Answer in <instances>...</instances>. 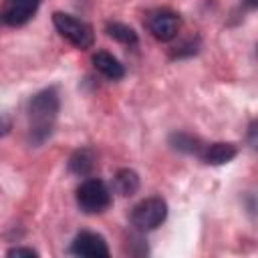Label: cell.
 <instances>
[{
    "label": "cell",
    "mask_w": 258,
    "mask_h": 258,
    "mask_svg": "<svg viewBox=\"0 0 258 258\" xmlns=\"http://www.w3.org/2000/svg\"><path fill=\"white\" fill-rule=\"evenodd\" d=\"M93 67H95L101 75H105L107 79H111V81H119V79H123V75H125L123 64H121L113 54H109V52H105V50H99V52L93 54Z\"/></svg>",
    "instance_id": "obj_9"
},
{
    "label": "cell",
    "mask_w": 258,
    "mask_h": 258,
    "mask_svg": "<svg viewBox=\"0 0 258 258\" xmlns=\"http://www.w3.org/2000/svg\"><path fill=\"white\" fill-rule=\"evenodd\" d=\"M52 24H54V28L58 30V34H60L62 38H67V40H69L73 46H77V48H83V50H85V48H91L93 42H95L93 28H91L87 22H83V20L71 16V14L54 12V14H52Z\"/></svg>",
    "instance_id": "obj_3"
},
{
    "label": "cell",
    "mask_w": 258,
    "mask_h": 258,
    "mask_svg": "<svg viewBox=\"0 0 258 258\" xmlns=\"http://www.w3.org/2000/svg\"><path fill=\"white\" fill-rule=\"evenodd\" d=\"M8 129H10V121H8V117L0 115V135H6Z\"/></svg>",
    "instance_id": "obj_15"
},
{
    "label": "cell",
    "mask_w": 258,
    "mask_h": 258,
    "mask_svg": "<svg viewBox=\"0 0 258 258\" xmlns=\"http://www.w3.org/2000/svg\"><path fill=\"white\" fill-rule=\"evenodd\" d=\"M58 115V93L56 89H44L36 93L28 103V121H30V141L40 145L54 127Z\"/></svg>",
    "instance_id": "obj_1"
},
{
    "label": "cell",
    "mask_w": 258,
    "mask_h": 258,
    "mask_svg": "<svg viewBox=\"0 0 258 258\" xmlns=\"http://www.w3.org/2000/svg\"><path fill=\"white\" fill-rule=\"evenodd\" d=\"M69 169L75 175H89L95 169V153L91 149H77L69 159Z\"/></svg>",
    "instance_id": "obj_10"
},
{
    "label": "cell",
    "mask_w": 258,
    "mask_h": 258,
    "mask_svg": "<svg viewBox=\"0 0 258 258\" xmlns=\"http://www.w3.org/2000/svg\"><path fill=\"white\" fill-rule=\"evenodd\" d=\"M71 254L83 256V258H107L109 246L101 234L95 232H81L75 236L71 244Z\"/></svg>",
    "instance_id": "obj_6"
},
{
    "label": "cell",
    "mask_w": 258,
    "mask_h": 258,
    "mask_svg": "<svg viewBox=\"0 0 258 258\" xmlns=\"http://www.w3.org/2000/svg\"><path fill=\"white\" fill-rule=\"evenodd\" d=\"M40 2L42 0H4L0 20H4L8 26H22L36 14Z\"/></svg>",
    "instance_id": "obj_7"
},
{
    "label": "cell",
    "mask_w": 258,
    "mask_h": 258,
    "mask_svg": "<svg viewBox=\"0 0 258 258\" xmlns=\"http://www.w3.org/2000/svg\"><path fill=\"white\" fill-rule=\"evenodd\" d=\"M77 204L85 214H101L111 206V191L103 179L89 177L77 187Z\"/></svg>",
    "instance_id": "obj_2"
},
{
    "label": "cell",
    "mask_w": 258,
    "mask_h": 258,
    "mask_svg": "<svg viewBox=\"0 0 258 258\" xmlns=\"http://www.w3.org/2000/svg\"><path fill=\"white\" fill-rule=\"evenodd\" d=\"M6 256H36V250H32V248H12V250H8L6 252Z\"/></svg>",
    "instance_id": "obj_14"
},
{
    "label": "cell",
    "mask_w": 258,
    "mask_h": 258,
    "mask_svg": "<svg viewBox=\"0 0 258 258\" xmlns=\"http://www.w3.org/2000/svg\"><path fill=\"white\" fill-rule=\"evenodd\" d=\"M171 143H173L175 149L185 151V153H196V155H200L202 149H204V143H200L198 137H191V135H185V133H175L171 137Z\"/></svg>",
    "instance_id": "obj_13"
},
{
    "label": "cell",
    "mask_w": 258,
    "mask_h": 258,
    "mask_svg": "<svg viewBox=\"0 0 258 258\" xmlns=\"http://www.w3.org/2000/svg\"><path fill=\"white\" fill-rule=\"evenodd\" d=\"M145 24H147V30L161 42H169L177 36L179 32V16L167 8H155L147 14L145 18Z\"/></svg>",
    "instance_id": "obj_5"
},
{
    "label": "cell",
    "mask_w": 258,
    "mask_h": 258,
    "mask_svg": "<svg viewBox=\"0 0 258 258\" xmlns=\"http://www.w3.org/2000/svg\"><path fill=\"white\" fill-rule=\"evenodd\" d=\"M107 34L123 44H137V34L131 26L121 24V22H109L107 24Z\"/></svg>",
    "instance_id": "obj_12"
},
{
    "label": "cell",
    "mask_w": 258,
    "mask_h": 258,
    "mask_svg": "<svg viewBox=\"0 0 258 258\" xmlns=\"http://www.w3.org/2000/svg\"><path fill=\"white\" fill-rule=\"evenodd\" d=\"M165 216H167V204L161 198H147L133 208L131 224L139 232H149V230H155L157 226H161Z\"/></svg>",
    "instance_id": "obj_4"
},
{
    "label": "cell",
    "mask_w": 258,
    "mask_h": 258,
    "mask_svg": "<svg viewBox=\"0 0 258 258\" xmlns=\"http://www.w3.org/2000/svg\"><path fill=\"white\" fill-rule=\"evenodd\" d=\"M115 189L125 198L133 196L139 189V175L133 169H119L115 175Z\"/></svg>",
    "instance_id": "obj_11"
},
{
    "label": "cell",
    "mask_w": 258,
    "mask_h": 258,
    "mask_svg": "<svg viewBox=\"0 0 258 258\" xmlns=\"http://www.w3.org/2000/svg\"><path fill=\"white\" fill-rule=\"evenodd\" d=\"M236 153H238V149L232 143H212V145H204L200 157L210 165H224V163L232 161L236 157Z\"/></svg>",
    "instance_id": "obj_8"
}]
</instances>
